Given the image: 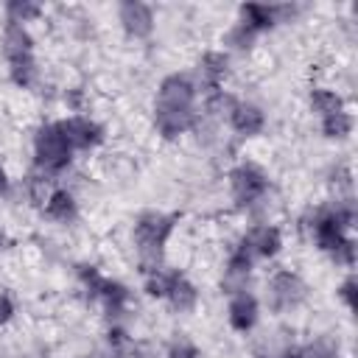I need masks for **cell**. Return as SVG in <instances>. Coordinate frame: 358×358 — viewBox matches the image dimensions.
Returning <instances> with one entry per match:
<instances>
[{
	"label": "cell",
	"instance_id": "1",
	"mask_svg": "<svg viewBox=\"0 0 358 358\" xmlns=\"http://www.w3.org/2000/svg\"><path fill=\"white\" fill-rule=\"evenodd\" d=\"M154 131L162 140H179L201 126V106H199V87L193 73L173 70L162 76L157 84L154 106H151Z\"/></svg>",
	"mask_w": 358,
	"mask_h": 358
},
{
	"label": "cell",
	"instance_id": "2",
	"mask_svg": "<svg viewBox=\"0 0 358 358\" xmlns=\"http://www.w3.org/2000/svg\"><path fill=\"white\" fill-rule=\"evenodd\" d=\"M355 218H358L355 201L347 196V199H336L330 204L316 207L305 224L316 249L327 255L336 266H344L350 271L355 266V238H352Z\"/></svg>",
	"mask_w": 358,
	"mask_h": 358
},
{
	"label": "cell",
	"instance_id": "3",
	"mask_svg": "<svg viewBox=\"0 0 358 358\" xmlns=\"http://www.w3.org/2000/svg\"><path fill=\"white\" fill-rule=\"evenodd\" d=\"M179 218H182L179 213H165V210H143L134 218L131 246H134L140 271H151L165 263V246L176 232Z\"/></svg>",
	"mask_w": 358,
	"mask_h": 358
},
{
	"label": "cell",
	"instance_id": "4",
	"mask_svg": "<svg viewBox=\"0 0 358 358\" xmlns=\"http://www.w3.org/2000/svg\"><path fill=\"white\" fill-rule=\"evenodd\" d=\"M31 157H34L36 176H45V179H53L70 168L76 151L70 148L59 120H48V123L36 126V131L31 137Z\"/></svg>",
	"mask_w": 358,
	"mask_h": 358
},
{
	"label": "cell",
	"instance_id": "5",
	"mask_svg": "<svg viewBox=\"0 0 358 358\" xmlns=\"http://www.w3.org/2000/svg\"><path fill=\"white\" fill-rule=\"evenodd\" d=\"M229 199L238 210H257L271 196V176L255 159H241L227 171Z\"/></svg>",
	"mask_w": 358,
	"mask_h": 358
},
{
	"label": "cell",
	"instance_id": "6",
	"mask_svg": "<svg viewBox=\"0 0 358 358\" xmlns=\"http://www.w3.org/2000/svg\"><path fill=\"white\" fill-rule=\"evenodd\" d=\"M76 277H78L81 288L90 294V299L101 305V310L109 316L112 324L129 310L131 291L120 280H112V277L101 274V268L92 266V263H78L76 266Z\"/></svg>",
	"mask_w": 358,
	"mask_h": 358
},
{
	"label": "cell",
	"instance_id": "7",
	"mask_svg": "<svg viewBox=\"0 0 358 358\" xmlns=\"http://www.w3.org/2000/svg\"><path fill=\"white\" fill-rule=\"evenodd\" d=\"M308 291L310 288H308V282H305V277L299 271L280 266L266 280V308L271 313H277V316L280 313H291V310L305 305Z\"/></svg>",
	"mask_w": 358,
	"mask_h": 358
},
{
	"label": "cell",
	"instance_id": "8",
	"mask_svg": "<svg viewBox=\"0 0 358 358\" xmlns=\"http://www.w3.org/2000/svg\"><path fill=\"white\" fill-rule=\"evenodd\" d=\"M221 117L227 120L229 131H232L235 137H241V140L260 137V134L266 131V123H268L266 109H263L260 103L246 101V98H235V95H229V101H227Z\"/></svg>",
	"mask_w": 358,
	"mask_h": 358
},
{
	"label": "cell",
	"instance_id": "9",
	"mask_svg": "<svg viewBox=\"0 0 358 358\" xmlns=\"http://www.w3.org/2000/svg\"><path fill=\"white\" fill-rule=\"evenodd\" d=\"M296 6H291V3H243L241 8H238V22H243L249 31H255L257 36H263V34H268V31H274L277 25H282V22H291L294 17H296Z\"/></svg>",
	"mask_w": 358,
	"mask_h": 358
},
{
	"label": "cell",
	"instance_id": "10",
	"mask_svg": "<svg viewBox=\"0 0 358 358\" xmlns=\"http://www.w3.org/2000/svg\"><path fill=\"white\" fill-rule=\"evenodd\" d=\"M238 243L252 255L255 263L274 260L282 252V229L271 221H257L238 238Z\"/></svg>",
	"mask_w": 358,
	"mask_h": 358
},
{
	"label": "cell",
	"instance_id": "11",
	"mask_svg": "<svg viewBox=\"0 0 358 358\" xmlns=\"http://www.w3.org/2000/svg\"><path fill=\"white\" fill-rule=\"evenodd\" d=\"M190 73L196 78L199 98L201 95H213V92H224V81L229 76V53H224V50H204Z\"/></svg>",
	"mask_w": 358,
	"mask_h": 358
},
{
	"label": "cell",
	"instance_id": "12",
	"mask_svg": "<svg viewBox=\"0 0 358 358\" xmlns=\"http://www.w3.org/2000/svg\"><path fill=\"white\" fill-rule=\"evenodd\" d=\"M59 126H62V131H64V137L76 154L95 151L106 140V129L90 115H67L59 120Z\"/></svg>",
	"mask_w": 358,
	"mask_h": 358
},
{
	"label": "cell",
	"instance_id": "13",
	"mask_svg": "<svg viewBox=\"0 0 358 358\" xmlns=\"http://www.w3.org/2000/svg\"><path fill=\"white\" fill-rule=\"evenodd\" d=\"M117 22L123 28V34L134 42H145L154 36L157 28V11L148 3L140 0H123L117 3Z\"/></svg>",
	"mask_w": 358,
	"mask_h": 358
},
{
	"label": "cell",
	"instance_id": "14",
	"mask_svg": "<svg viewBox=\"0 0 358 358\" xmlns=\"http://www.w3.org/2000/svg\"><path fill=\"white\" fill-rule=\"evenodd\" d=\"M257 322H260V299L249 288L229 294V299H227V324L235 333H252L257 327Z\"/></svg>",
	"mask_w": 358,
	"mask_h": 358
},
{
	"label": "cell",
	"instance_id": "15",
	"mask_svg": "<svg viewBox=\"0 0 358 358\" xmlns=\"http://www.w3.org/2000/svg\"><path fill=\"white\" fill-rule=\"evenodd\" d=\"M42 207V215L53 224H76L78 221V201L73 196V190L67 187H50V193L45 196V201L39 204Z\"/></svg>",
	"mask_w": 358,
	"mask_h": 358
},
{
	"label": "cell",
	"instance_id": "16",
	"mask_svg": "<svg viewBox=\"0 0 358 358\" xmlns=\"http://www.w3.org/2000/svg\"><path fill=\"white\" fill-rule=\"evenodd\" d=\"M162 302L173 313H193L199 308V288H196V282L185 271L173 268V277H171V285H168Z\"/></svg>",
	"mask_w": 358,
	"mask_h": 358
},
{
	"label": "cell",
	"instance_id": "17",
	"mask_svg": "<svg viewBox=\"0 0 358 358\" xmlns=\"http://www.w3.org/2000/svg\"><path fill=\"white\" fill-rule=\"evenodd\" d=\"M0 50H3V59L22 56V53H36V42H34L31 28L28 25H20V22H3Z\"/></svg>",
	"mask_w": 358,
	"mask_h": 358
},
{
	"label": "cell",
	"instance_id": "18",
	"mask_svg": "<svg viewBox=\"0 0 358 358\" xmlns=\"http://www.w3.org/2000/svg\"><path fill=\"white\" fill-rule=\"evenodd\" d=\"M6 73H8V81L20 90H31L36 87L39 81V62H36V53H22V56H11L6 59Z\"/></svg>",
	"mask_w": 358,
	"mask_h": 358
},
{
	"label": "cell",
	"instance_id": "19",
	"mask_svg": "<svg viewBox=\"0 0 358 358\" xmlns=\"http://www.w3.org/2000/svg\"><path fill=\"white\" fill-rule=\"evenodd\" d=\"M308 106H310V112L316 115V120H322V117H327V115H336V112L347 109L344 98H341L336 90H330V87H313V90L308 92Z\"/></svg>",
	"mask_w": 358,
	"mask_h": 358
},
{
	"label": "cell",
	"instance_id": "20",
	"mask_svg": "<svg viewBox=\"0 0 358 358\" xmlns=\"http://www.w3.org/2000/svg\"><path fill=\"white\" fill-rule=\"evenodd\" d=\"M352 129H355V117H352L350 109H341V112L327 115V117L319 120V131H322L324 140L341 143V140H347V137L352 134Z\"/></svg>",
	"mask_w": 358,
	"mask_h": 358
},
{
	"label": "cell",
	"instance_id": "21",
	"mask_svg": "<svg viewBox=\"0 0 358 358\" xmlns=\"http://www.w3.org/2000/svg\"><path fill=\"white\" fill-rule=\"evenodd\" d=\"M299 358H341V344L330 333H319L299 344Z\"/></svg>",
	"mask_w": 358,
	"mask_h": 358
},
{
	"label": "cell",
	"instance_id": "22",
	"mask_svg": "<svg viewBox=\"0 0 358 358\" xmlns=\"http://www.w3.org/2000/svg\"><path fill=\"white\" fill-rule=\"evenodd\" d=\"M257 39H260V36H257L255 31H249L243 22L235 20V22L229 25V31L224 34V53H249Z\"/></svg>",
	"mask_w": 358,
	"mask_h": 358
},
{
	"label": "cell",
	"instance_id": "23",
	"mask_svg": "<svg viewBox=\"0 0 358 358\" xmlns=\"http://www.w3.org/2000/svg\"><path fill=\"white\" fill-rule=\"evenodd\" d=\"M42 11H45V8H42L39 3H34V0H8V3L3 6L6 22H20V25H28V22L39 20Z\"/></svg>",
	"mask_w": 358,
	"mask_h": 358
},
{
	"label": "cell",
	"instance_id": "24",
	"mask_svg": "<svg viewBox=\"0 0 358 358\" xmlns=\"http://www.w3.org/2000/svg\"><path fill=\"white\" fill-rule=\"evenodd\" d=\"M165 358H201V350L199 344L185 336V333H176L168 344H165Z\"/></svg>",
	"mask_w": 358,
	"mask_h": 358
},
{
	"label": "cell",
	"instance_id": "25",
	"mask_svg": "<svg viewBox=\"0 0 358 358\" xmlns=\"http://www.w3.org/2000/svg\"><path fill=\"white\" fill-rule=\"evenodd\" d=\"M355 296H358V280L352 271L344 274V280L336 285V299L347 308V310H355Z\"/></svg>",
	"mask_w": 358,
	"mask_h": 358
},
{
	"label": "cell",
	"instance_id": "26",
	"mask_svg": "<svg viewBox=\"0 0 358 358\" xmlns=\"http://www.w3.org/2000/svg\"><path fill=\"white\" fill-rule=\"evenodd\" d=\"M14 313H17V305H14L11 294L0 291V327H6V324L14 319Z\"/></svg>",
	"mask_w": 358,
	"mask_h": 358
},
{
	"label": "cell",
	"instance_id": "27",
	"mask_svg": "<svg viewBox=\"0 0 358 358\" xmlns=\"http://www.w3.org/2000/svg\"><path fill=\"white\" fill-rule=\"evenodd\" d=\"M8 187H11V179H8V171H6V165L0 162V196H6V193H8Z\"/></svg>",
	"mask_w": 358,
	"mask_h": 358
}]
</instances>
